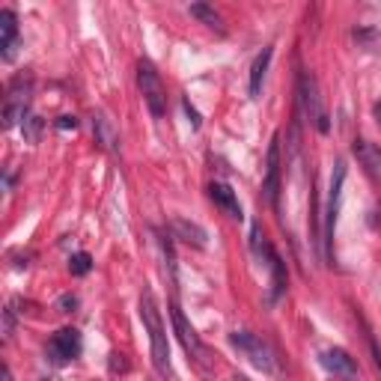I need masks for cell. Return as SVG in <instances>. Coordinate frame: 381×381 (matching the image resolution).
I'll list each match as a JSON object with an SVG mask.
<instances>
[{
  "mask_svg": "<svg viewBox=\"0 0 381 381\" xmlns=\"http://www.w3.org/2000/svg\"><path fill=\"white\" fill-rule=\"evenodd\" d=\"M140 319L149 331V340H152V364L158 369V375L170 378L173 375V366H170V345H167V334H164V322H161V313L158 304H155V295L149 289L140 292Z\"/></svg>",
  "mask_w": 381,
  "mask_h": 381,
  "instance_id": "1",
  "label": "cell"
},
{
  "mask_svg": "<svg viewBox=\"0 0 381 381\" xmlns=\"http://www.w3.org/2000/svg\"><path fill=\"white\" fill-rule=\"evenodd\" d=\"M298 105L304 107L307 119L316 126L319 134H328L331 131L328 110H324L322 93H319V81H316V75H313V72H301L298 75Z\"/></svg>",
  "mask_w": 381,
  "mask_h": 381,
  "instance_id": "2",
  "label": "cell"
},
{
  "mask_svg": "<svg viewBox=\"0 0 381 381\" xmlns=\"http://www.w3.org/2000/svg\"><path fill=\"white\" fill-rule=\"evenodd\" d=\"M343 182H345V164L337 161L334 164V176H331V194H328V211H324V260L334 265V232H337V215H340V200H343Z\"/></svg>",
  "mask_w": 381,
  "mask_h": 381,
  "instance_id": "3",
  "label": "cell"
},
{
  "mask_svg": "<svg viewBox=\"0 0 381 381\" xmlns=\"http://www.w3.org/2000/svg\"><path fill=\"white\" fill-rule=\"evenodd\" d=\"M170 316H173V328H176V334H179V343L185 345V352L190 354V361H194L197 366H200V373H211V352L203 345V340L197 337V331L188 324V319H185V313L179 310V304H173L170 307Z\"/></svg>",
  "mask_w": 381,
  "mask_h": 381,
  "instance_id": "4",
  "label": "cell"
},
{
  "mask_svg": "<svg viewBox=\"0 0 381 381\" xmlns=\"http://www.w3.org/2000/svg\"><path fill=\"white\" fill-rule=\"evenodd\" d=\"M137 87H140V93H143V102H147L149 114L155 119H161L164 110H167V89L161 84V75L155 72V66L149 60H140L137 63Z\"/></svg>",
  "mask_w": 381,
  "mask_h": 381,
  "instance_id": "5",
  "label": "cell"
},
{
  "mask_svg": "<svg viewBox=\"0 0 381 381\" xmlns=\"http://www.w3.org/2000/svg\"><path fill=\"white\" fill-rule=\"evenodd\" d=\"M230 343L239 349L248 361L256 366V369H262V373H268L271 375L274 369H277V364H274V354H271V349H268V343H262L256 334H251V331H232L230 334Z\"/></svg>",
  "mask_w": 381,
  "mask_h": 381,
  "instance_id": "6",
  "label": "cell"
},
{
  "mask_svg": "<svg viewBox=\"0 0 381 381\" xmlns=\"http://www.w3.org/2000/svg\"><path fill=\"white\" fill-rule=\"evenodd\" d=\"M30 77L18 75L13 84H9V93H6V105H3V126L6 128H15L18 122L24 126V119L30 117L27 107H30Z\"/></svg>",
  "mask_w": 381,
  "mask_h": 381,
  "instance_id": "7",
  "label": "cell"
},
{
  "mask_svg": "<svg viewBox=\"0 0 381 381\" xmlns=\"http://www.w3.org/2000/svg\"><path fill=\"white\" fill-rule=\"evenodd\" d=\"M81 349H84L81 334H77L75 328H63V331H57V334H54V337L48 340V349H45V354H48L51 364L63 366V364L75 361V357L81 354Z\"/></svg>",
  "mask_w": 381,
  "mask_h": 381,
  "instance_id": "8",
  "label": "cell"
},
{
  "mask_svg": "<svg viewBox=\"0 0 381 381\" xmlns=\"http://www.w3.org/2000/svg\"><path fill=\"white\" fill-rule=\"evenodd\" d=\"M262 194L274 209H280V134L271 137V147L265 155V182H262Z\"/></svg>",
  "mask_w": 381,
  "mask_h": 381,
  "instance_id": "9",
  "label": "cell"
},
{
  "mask_svg": "<svg viewBox=\"0 0 381 381\" xmlns=\"http://www.w3.org/2000/svg\"><path fill=\"white\" fill-rule=\"evenodd\" d=\"M0 48H3V60L13 63L15 60V48H18V18L13 9L0 13Z\"/></svg>",
  "mask_w": 381,
  "mask_h": 381,
  "instance_id": "10",
  "label": "cell"
},
{
  "mask_svg": "<svg viewBox=\"0 0 381 381\" xmlns=\"http://www.w3.org/2000/svg\"><path fill=\"white\" fill-rule=\"evenodd\" d=\"M209 197L215 200V206H218L227 218H232V221H241V218H244V215H241V206H239V197H235V190H232L230 185L211 182V185H209Z\"/></svg>",
  "mask_w": 381,
  "mask_h": 381,
  "instance_id": "11",
  "label": "cell"
},
{
  "mask_svg": "<svg viewBox=\"0 0 381 381\" xmlns=\"http://www.w3.org/2000/svg\"><path fill=\"white\" fill-rule=\"evenodd\" d=\"M322 366L331 369L334 375H343V378H354L357 375V364L349 352L343 349H324L322 352Z\"/></svg>",
  "mask_w": 381,
  "mask_h": 381,
  "instance_id": "12",
  "label": "cell"
},
{
  "mask_svg": "<svg viewBox=\"0 0 381 381\" xmlns=\"http://www.w3.org/2000/svg\"><path fill=\"white\" fill-rule=\"evenodd\" d=\"M170 230H173L176 239H182L185 244H194V248H206V239H209V235H206V230L200 227V223L188 221V218H173Z\"/></svg>",
  "mask_w": 381,
  "mask_h": 381,
  "instance_id": "13",
  "label": "cell"
},
{
  "mask_svg": "<svg viewBox=\"0 0 381 381\" xmlns=\"http://www.w3.org/2000/svg\"><path fill=\"white\" fill-rule=\"evenodd\" d=\"M352 152L357 155V161L366 167L369 176L381 179V149H378V147H373L369 140H361V137H357V140L352 143Z\"/></svg>",
  "mask_w": 381,
  "mask_h": 381,
  "instance_id": "14",
  "label": "cell"
},
{
  "mask_svg": "<svg viewBox=\"0 0 381 381\" xmlns=\"http://www.w3.org/2000/svg\"><path fill=\"white\" fill-rule=\"evenodd\" d=\"M93 131H96V143L105 147L107 152H119V134L114 131V122H110L105 114L93 117Z\"/></svg>",
  "mask_w": 381,
  "mask_h": 381,
  "instance_id": "15",
  "label": "cell"
},
{
  "mask_svg": "<svg viewBox=\"0 0 381 381\" xmlns=\"http://www.w3.org/2000/svg\"><path fill=\"white\" fill-rule=\"evenodd\" d=\"M274 57V48L268 45V48H262V54L253 60L251 66V98H260L262 93V81H265V72H268V63H271Z\"/></svg>",
  "mask_w": 381,
  "mask_h": 381,
  "instance_id": "16",
  "label": "cell"
},
{
  "mask_svg": "<svg viewBox=\"0 0 381 381\" xmlns=\"http://www.w3.org/2000/svg\"><path fill=\"white\" fill-rule=\"evenodd\" d=\"M268 268H271V301H277L280 295L286 292V265H283V260H280L277 253H271Z\"/></svg>",
  "mask_w": 381,
  "mask_h": 381,
  "instance_id": "17",
  "label": "cell"
},
{
  "mask_svg": "<svg viewBox=\"0 0 381 381\" xmlns=\"http://www.w3.org/2000/svg\"><path fill=\"white\" fill-rule=\"evenodd\" d=\"M188 13L194 15V18H200L203 21L206 27H211V30H218V33H223V18L215 13V9H211L209 3H190L188 6Z\"/></svg>",
  "mask_w": 381,
  "mask_h": 381,
  "instance_id": "18",
  "label": "cell"
},
{
  "mask_svg": "<svg viewBox=\"0 0 381 381\" xmlns=\"http://www.w3.org/2000/svg\"><path fill=\"white\" fill-rule=\"evenodd\" d=\"M42 128H45V122L39 119V117H27L24 119V126H21V131H24V140L27 143H39L42 140Z\"/></svg>",
  "mask_w": 381,
  "mask_h": 381,
  "instance_id": "19",
  "label": "cell"
},
{
  "mask_svg": "<svg viewBox=\"0 0 381 381\" xmlns=\"http://www.w3.org/2000/svg\"><path fill=\"white\" fill-rule=\"evenodd\" d=\"M89 268H93V256L84 253V251H81V253H72V260H69V271H72V274L84 277Z\"/></svg>",
  "mask_w": 381,
  "mask_h": 381,
  "instance_id": "20",
  "label": "cell"
},
{
  "mask_svg": "<svg viewBox=\"0 0 381 381\" xmlns=\"http://www.w3.org/2000/svg\"><path fill=\"white\" fill-rule=\"evenodd\" d=\"M354 42H361L364 48H375V45L381 42V33H378V30H366V27H361V30H354Z\"/></svg>",
  "mask_w": 381,
  "mask_h": 381,
  "instance_id": "21",
  "label": "cell"
},
{
  "mask_svg": "<svg viewBox=\"0 0 381 381\" xmlns=\"http://www.w3.org/2000/svg\"><path fill=\"white\" fill-rule=\"evenodd\" d=\"M185 114H188V122H190V128H200V126H203V119H200V114H197V107L194 105H190L188 102V98H185Z\"/></svg>",
  "mask_w": 381,
  "mask_h": 381,
  "instance_id": "22",
  "label": "cell"
},
{
  "mask_svg": "<svg viewBox=\"0 0 381 381\" xmlns=\"http://www.w3.org/2000/svg\"><path fill=\"white\" fill-rule=\"evenodd\" d=\"M77 307V295H63L60 301H57V310L60 313H72Z\"/></svg>",
  "mask_w": 381,
  "mask_h": 381,
  "instance_id": "23",
  "label": "cell"
},
{
  "mask_svg": "<svg viewBox=\"0 0 381 381\" xmlns=\"http://www.w3.org/2000/svg\"><path fill=\"white\" fill-rule=\"evenodd\" d=\"M57 128H60V131H69V128L75 131V128H77V119L69 117V114H66V117H57Z\"/></svg>",
  "mask_w": 381,
  "mask_h": 381,
  "instance_id": "24",
  "label": "cell"
},
{
  "mask_svg": "<svg viewBox=\"0 0 381 381\" xmlns=\"http://www.w3.org/2000/svg\"><path fill=\"white\" fill-rule=\"evenodd\" d=\"M369 352H373V361H375L378 373H381V345H378V340H375V337H369Z\"/></svg>",
  "mask_w": 381,
  "mask_h": 381,
  "instance_id": "25",
  "label": "cell"
},
{
  "mask_svg": "<svg viewBox=\"0 0 381 381\" xmlns=\"http://www.w3.org/2000/svg\"><path fill=\"white\" fill-rule=\"evenodd\" d=\"M110 369H114V373H126V361H122V354H110Z\"/></svg>",
  "mask_w": 381,
  "mask_h": 381,
  "instance_id": "26",
  "label": "cell"
},
{
  "mask_svg": "<svg viewBox=\"0 0 381 381\" xmlns=\"http://www.w3.org/2000/svg\"><path fill=\"white\" fill-rule=\"evenodd\" d=\"M13 324H15V319H13V310H6L3 313V334L9 337V334H13Z\"/></svg>",
  "mask_w": 381,
  "mask_h": 381,
  "instance_id": "27",
  "label": "cell"
},
{
  "mask_svg": "<svg viewBox=\"0 0 381 381\" xmlns=\"http://www.w3.org/2000/svg\"><path fill=\"white\" fill-rule=\"evenodd\" d=\"M373 114H375V119H378V126H381V102H375V107H373Z\"/></svg>",
  "mask_w": 381,
  "mask_h": 381,
  "instance_id": "28",
  "label": "cell"
},
{
  "mask_svg": "<svg viewBox=\"0 0 381 381\" xmlns=\"http://www.w3.org/2000/svg\"><path fill=\"white\" fill-rule=\"evenodd\" d=\"M3 381H13V373H9V366H3Z\"/></svg>",
  "mask_w": 381,
  "mask_h": 381,
  "instance_id": "29",
  "label": "cell"
},
{
  "mask_svg": "<svg viewBox=\"0 0 381 381\" xmlns=\"http://www.w3.org/2000/svg\"><path fill=\"white\" fill-rule=\"evenodd\" d=\"M235 381H251V378H244V375H235Z\"/></svg>",
  "mask_w": 381,
  "mask_h": 381,
  "instance_id": "30",
  "label": "cell"
},
{
  "mask_svg": "<svg viewBox=\"0 0 381 381\" xmlns=\"http://www.w3.org/2000/svg\"><path fill=\"white\" fill-rule=\"evenodd\" d=\"M343 381H354V378H343Z\"/></svg>",
  "mask_w": 381,
  "mask_h": 381,
  "instance_id": "31",
  "label": "cell"
}]
</instances>
